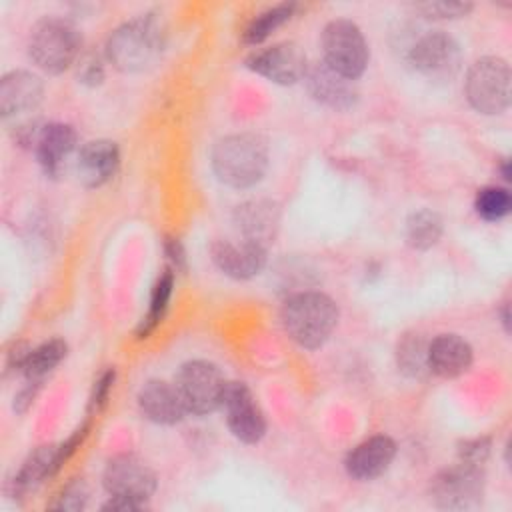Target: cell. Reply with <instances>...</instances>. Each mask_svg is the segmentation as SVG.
I'll return each instance as SVG.
<instances>
[{
	"label": "cell",
	"instance_id": "obj_20",
	"mask_svg": "<svg viewBox=\"0 0 512 512\" xmlns=\"http://www.w3.org/2000/svg\"><path fill=\"white\" fill-rule=\"evenodd\" d=\"M472 346L458 334H438L428 342V368L440 378H456L472 366Z\"/></svg>",
	"mask_w": 512,
	"mask_h": 512
},
{
	"label": "cell",
	"instance_id": "obj_1",
	"mask_svg": "<svg viewBox=\"0 0 512 512\" xmlns=\"http://www.w3.org/2000/svg\"><path fill=\"white\" fill-rule=\"evenodd\" d=\"M268 144L260 134L238 132L220 138L210 154L216 178L232 188L258 184L268 170Z\"/></svg>",
	"mask_w": 512,
	"mask_h": 512
},
{
	"label": "cell",
	"instance_id": "obj_19",
	"mask_svg": "<svg viewBox=\"0 0 512 512\" xmlns=\"http://www.w3.org/2000/svg\"><path fill=\"white\" fill-rule=\"evenodd\" d=\"M118 164H120V150L116 142L104 140V138L86 142L80 148L76 158L78 180L86 188H98L114 176Z\"/></svg>",
	"mask_w": 512,
	"mask_h": 512
},
{
	"label": "cell",
	"instance_id": "obj_10",
	"mask_svg": "<svg viewBox=\"0 0 512 512\" xmlns=\"http://www.w3.org/2000/svg\"><path fill=\"white\" fill-rule=\"evenodd\" d=\"M104 490L114 498L136 500L148 504L156 490L154 470L134 454H118L108 460L102 474Z\"/></svg>",
	"mask_w": 512,
	"mask_h": 512
},
{
	"label": "cell",
	"instance_id": "obj_4",
	"mask_svg": "<svg viewBox=\"0 0 512 512\" xmlns=\"http://www.w3.org/2000/svg\"><path fill=\"white\" fill-rule=\"evenodd\" d=\"M82 36L78 28L60 16L40 18L28 38V54L32 62L48 74H60L80 56Z\"/></svg>",
	"mask_w": 512,
	"mask_h": 512
},
{
	"label": "cell",
	"instance_id": "obj_26",
	"mask_svg": "<svg viewBox=\"0 0 512 512\" xmlns=\"http://www.w3.org/2000/svg\"><path fill=\"white\" fill-rule=\"evenodd\" d=\"M294 10H296L294 2H280L276 6L262 10L248 22V26L242 32V40L252 46L264 42L274 30H278L282 24H286L292 18Z\"/></svg>",
	"mask_w": 512,
	"mask_h": 512
},
{
	"label": "cell",
	"instance_id": "obj_22",
	"mask_svg": "<svg viewBox=\"0 0 512 512\" xmlns=\"http://www.w3.org/2000/svg\"><path fill=\"white\" fill-rule=\"evenodd\" d=\"M58 446H38L12 478V496H24L58 470Z\"/></svg>",
	"mask_w": 512,
	"mask_h": 512
},
{
	"label": "cell",
	"instance_id": "obj_21",
	"mask_svg": "<svg viewBox=\"0 0 512 512\" xmlns=\"http://www.w3.org/2000/svg\"><path fill=\"white\" fill-rule=\"evenodd\" d=\"M278 206L270 200H250L236 208L234 220L244 240L268 246L278 228Z\"/></svg>",
	"mask_w": 512,
	"mask_h": 512
},
{
	"label": "cell",
	"instance_id": "obj_31",
	"mask_svg": "<svg viewBox=\"0 0 512 512\" xmlns=\"http://www.w3.org/2000/svg\"><path fill=\"white\" fill-rule=\"evenodd\" d=\"M490 452V440L488 438H472L464 440L458 448V460L468 462L474 466H482Z\"/></svg>",
	"mask_w": 512,
	"mask_h": 512
},
{
	"label": "cell",
	"instance_id": "obj_15",
	"mask_svg": "<svg viewBox=\"0 0 512 512\" xmlns=\"http://www.w3.org/2000/svg\"><path fill=\"white\" fill-rule=\"evenodd\" d=\"M210 254L216 268L236 280H248L260 274L266 266V246L250 240H216L210 248Z\"/></svg>",
	"mask_w": 512,
	"mask_h": 512
},
{
	"label": "cell",
	"instance_id": "obj_11",
	"mask_svg": "<svg viewBox=\"0 0 512 512\" xmlns=\"http://www.w3.org/2000/svg\"><path fill=\"white\" fill-rule=\"evenodd\" d=\"M220 408L234 438L244 444H258L266 434V418L244 382H226Z\"/></svg>",
	"mask_w": 512,
	"mask_h": 512
},
{
	"label": "cell",
	"instance_id": "obj_2",
	"mask_svg": "<svg viewBox=\"0 0 512 512\" xmlns=\"http://www.w3.org/2000/svg\"><path fill=\"white\" fill-rule=\"evenodd\" d=\"M164 36V26L154 14L136 16L108 36L106 58L120 72H142L160 58Z\"/></svg>",
	"mask_w": 512,
	"mask_h": 512
},
{
	"label": "cell",
	"instance_id": "obj_30",
	"mask_svg": "<svg viewBox=\"0 0 512 512\" xmlns=\"http://www.w3.org/2000/svg\"><path fill=\"white\" fill-rule=\"evenodd\" d=\"M88 502V486L82 478H76L72 482H68L60 494L56 496V502L52 504L54 510H82Z\"/></svg>",
	"mask_w": 512,
	"mask_h": 512
},
{
	"label": "cell",
	"instance_id": "obj_23",
	"mask_svg": "<svg viewBox=\"0 0 512 512\" xmlns=\"http://www.w3.org/2000/svg\"><path fill=\"white\" fill-rule=\"evenodd\" d=\"M66 354H68L66 342L60 338H52L36 348H30L18 372H22L26 380L42 382L46 374H50L66 358Z\"/></svg>",
	"mask_w": 512,
	"mask_h": 512
},
{
	"label": "cell",
	"instance_id": "obj_8",
	"mask_svg": "<svg viewBox=\"0 0 512 512\" xmlns=\"http://www.w3.org/2000/svg\"><path fill=\"white\" fill-rule=\"evenodd\" d=\"M186 412L206 416L220 408L226 380L216 364L206 360L184 362L174 382Z\"/></svg>",
	"mask_w": 512,
	"mask_h": 512
},
{
	"label": "cell",
	"instance_id": "obj_13",
	"mask_svg": "<svg viewBox=\"0 0 512 512\" xmlns=\"http://www.w3.org/2000/svg\"><path fill=\"white\" fill-rule=\"evenodd\" d=\"M304 84L312 100L330 108V110H350L358 102V90L354 80L342 76L334 68H330L324 60L308 64L304 74Z\"/></svg>",
	"mask_w": 512,
	"mask_h": 512
},
{
	"label": "cell",
	"instance_id": "obj_16",
	"mask_svg": "<svg viewBox=\"0 0 512 512\" xmlns=\"http://www.w3.org/2000/svg\"><path fill=\"white\" fill-rule=\"evenodd\" d=\"M396 456V442L390 436L378 434L356 448H352L344 460V468L350 478L368 482L382 476Z\"/></svg>",
	"mask_w": 512,
	"mask_h": 512
},
{
	"label": "cell",
	"instance_id": "obj_27",
	"mask_svg": "<svg viewBox=\"0 0 512 512\" xmlns=\"http://www.w3.org/2000/svg\"><path fill=\"white\" fill-rule=\"evenodd\" d=\"M172 288H174V272L170 268H166L154 288H152V294H150V306H148V312L146 316L140 320V326L136 330L138 338H146L164 318L166 310H168V302H170V296H172Z\"/></svg>",
	"mask_w": 512,
	"mask_h": 512
},
{
	"label": "cell",
	"instance_id": "obj_35",
	"mask_svg": "<svg viewBox=\"0 0 512 512\" xmlns=\"http://www.w3.org/2000/svg\"><path fill=\"white\" fill-rule=\"evenodd\" d=\"M148 504L136 502V500H126V498H114L110 496L108 502L102 504V510H110V512H138L144 510Z\"/></svg>",
	"mask_w": 512,
	"mask_h": 512
},
{
	"label": "cell",
	"instance_id": "obj_37",
	"mask_svg": "<svg viewBox=\"0 0 512 512\" xmlns=\"http://www.w3.org/2000/svg\"><path fill=\"white\" fill-rule=\"evenodd\" d=\"M502 322H504V330H510V314H508V304H504L502 308Z\"/></svg>",
	"mask_w": 512,
	"mask_h": 512
},
{
	"label": "cell",
	"instance_id": "obj_24",
	"mask_svg": "<svg viewBox=\"0 0 512 512\" xmlns=\"http://www.w3.org/2000/svg\"><path fill=\"white\" fill-rule=\"evenodd\" d=\"M442 230L444 224L438 212L430 208L414 210L406 220V244L414 250H428L440 240Z\"/></svg>",
	"mask_w": 512,
	"mask_h": 512
},
{
	"label": "cell",
	"instance_id": "obj_25",
	"mask_svg": "<svg viewBox=\"0 0 512 512\" xmlns=\"http://www.w3.org/2000/svg\"><path fill=\"white\" fill-rule=\"evenodd\" d=\"M398 370L408 378H422L430 372L428 368V342L418 332L404 334L396 344Z\"/></svg>",
	"mask_w": 512,
	"mask_h": 512
},
{
	"label": "cell",
	"instance_id": "obj_32",
	"mask_svg": "<svg viewBox=\"0 0 512 512\" xmlns=\"http://www.w3.org/2000/svg\"><path fill=\"white\" fill-rule=\"evenodd\" d=\"M78 78L86 86H96L104 80V66L96 54H86L78 62Z\"/></svg>",
	"mask_w": 512,
	"mask_h": 512
},
{
	"label": "cell",
	"instance_id": "obj_18",
	"mask_svg": "<svg viewBox=\"0 0 512 512\" xmlns=\"http://www.w3.org/2000/svg\"><path fill=\"white\" fill-rule=\"evenodd\" d=\"M138 408L146 420L162 426H172L188 414L176 386L164 380H148L140 388Z\"/></svg>",
	"mask_w": 512,
	"mask_h": 512
},
{
	"label": "cell",
	"instance_id": "obj_7",
	"mask_svg": "<svg viewBox=\"0 0 512 512\" xmlns=\"http://www.w3.org/2000/svg\"><path fill=\"white\" fill-rule=\"evenodd\" d=\"M406 60L426 80L446 84L452 82L462 68V50L448 32L432 30L414 40Z\"/></svg>",
	"mask_w": 512,
	"mask_h": 512
},
{
	"label": "cell",
	"instance_id": "obj_36",
	"mask_svg": "<svg viewBox=\"0 0 512 512\" xmlns=\"http://www.w3.org/2000/svg\"><path fill=\"white\" fill-rule=\"evenodd\" d=\"M164 250H166V256L168 260L172 262L174 270H182L184 268V250H182V244L174 238H168L166 244H164Z\"/></svg>",
	"mask_w": 512,
	"mask_h": 512
},
{
	"label": "cell",
	"instance_id": "obj_29",
	"mask_svg": "<svg viewBox=\"0 0 512 512\" xmlns=\"http://www.w3.org/2000/svg\"><path fill=\"white\" fill-rule=\"evenodd\" d=\"M474 6L470 2H448V0H438V2H422L416 4L414 10L420 12L426 18H436V20H454L466 16Z\"/></svg>",
	"mask_w": 512,
	"mask_h": 512
},
{
	"label": "cell",
	"instance_id": "obj_6",
	"mask_svg": "<svg viewBox=\"0 0 512 512\" xmlns=\"http://www.w3.org/2000/svg\"><path fill=\"white\" fill-rule=\"evenodd\" d=\"M322 52L324 62L350 80H358L370 60V48L362 30L346 18H336L324 26Z\"/></svg>",
	"mask_w": 512,
	"mask_h": 512
},
{
	"label": "cell",
	"instance_id": "obj_14",
	"mask_svg": "<svg viewBox=\"0 0 512 512\" xmlns=\"http://www.w3.org/2000/svg\"><path fill=\"white\" fill-rule=\"evenodd\" d=\"M78 136L70 124L50 122L44 124L34 136L36 160L42 172L50 178H58L66 170L70 154L76 150Z\"/></svg>",
	"mask_w": 512,
	"mask_h": 512
},
{
	"label": "cell",
	"instance_id": "obj_12",
	"mask_svg": "<svg viewBox=\"0 0 512 512\" xmlns=\"http://www.w3.org/2000/svg\"><path fill=\"white\" fill-rule=\"evenodd\" d=\"M246 66L252 72L268 78L270 82L288 86L304 80L308 60L304 50L296 42H278L250 54L246 58Z\"/></svg>",
	"mask_w": 512,
	"mask_h": 512
},
{
	"label": "cell",
	"instance_id": "obj_28",
	"mask_svg": "<svg viewBox=\"0 0 512 512\" xmlns=\"http://www.w3.org/2000/svg\"><path fill=\"white\" fill-rule=\"evenodd\" d=\"M476 214L488 222H498L512 210V196L506 188L500 186H486L478 190L474 200Z\"/></svg>",
	"mask_w": 512,
	"mask_h": 512
},
{
	"label": "cell",
	"instance_id": "obj_17",
	"mask_svg": "<svg viewBox=\"0 0 512 512\" xmlns=\"http://www.w3.org/2000/svg\"><path fill=\"white\" fill-rule=\"evenodd\" d=\"M42 96V80L28 70H12L0 80V112L4 118L36 110Z\"/></svg>",
	"mask_w": 512,
	"mask_h": 512
},
{
	"label": "cell",
	"instance_id": "obj_3",
	"mask_svg": "<svg viewBox=\"0 0 512 512\" xmlns=\"http://www.w3.org/2000/svg\"><path fill=\"white\" fill-rule=\"evenodd\" d=\"M280 320L290 340L302 348L316 350L332 336L338 324V306L322 292L304 290L284 300Z\"/></svg>",
	"mask_w": 512,
	"mask_h": 512
},
{
	"label": "cell",
	"instance_id": "obj_38",
	"mask_svg": "<svg viewBox=\"0 0 512 512\" xmlns=\"http://www.w3.org/2000/svg\"><path fill=\"white\" fill-rule=\"evenodd\" d=\"M502 174H504L506 180H510V164H508V160L502 164Z\"/></svg>",
	"mask_w": 512,
	"mask_h": 512
},
{
	"label": "cell",
	"instance_id": "obj_5",
	"mask_svg": "<svg viewBox=\"0 0 512 512\" xmlns=\"http://www.w3.org/2000/svg\"><path fill=\"white\" fill-rule=\"evenodd\" d=\"M464 92L480 114H502L510 106V66L504 58L482 56L466 72Z\"/></svg>",
	"mask_w": 512,
	"mask_h": 512
},
{
	"label": "cell",
	"instance_id": "obj_34",
	"mask_svg": "<svg viewBox=\"0 0 512 512\" xmlns=\"http://www.w3.org/2000/svg\"><path fill=\"white\" fill-rule=\"evenodd\" d=\"M42 386V382H34V380H26V386L16 394V398H14V410L16 412H26L30 406H32V402H34V398H36V394H38V388Z\"/></svg>",
	"mask_w": 512,
	"mask_h": 512
},
{
	"label": "cell",
	"instance_id": "obj_9",
	"mask_svg": "<svg viewBox=\"0 0 512 512\" xmlns=\"http://www.w3.org/2000/svg\"><path fill=\"white\" fill-rule=\"evenodd\" d=\"M482 466L460 462L440 470L430 482V498L442 510H470L482 502Z\"/></svg>",
	"mask_w": 512,
	"mask_h": 512
},
{
	"label": "cell",
	"instance_id": "obj_33",
	"mask_svg": "<svg viewBox=\"0 0 512 512\" xmlns=\"http://www.w3.org/2000/svg\"><path fill=\"white\" fill-rule=\"evenodd\" d=\"M114 378H116V372L114 368L106 370L100 374V378L94 382L92 386V394H90V400H88V412H98L102 408V404L106 402L112 386H114Z\"/></svg>",
	"mask_w": 512,
	"mask_h": 512
}]
</instances>
